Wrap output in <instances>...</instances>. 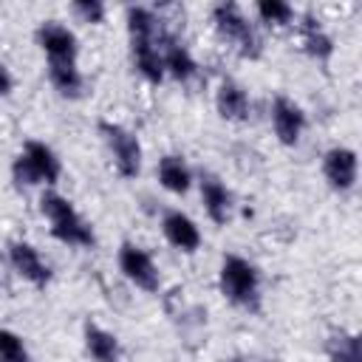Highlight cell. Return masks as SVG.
Listing matches in <instances>:
<instances>
[{"mask_svg": "<svg viewBox=\"0 0 362 362\" xmlns=\"http://www.w3.org/2000/svg\"><path fill=\"white\" fill-rule=\"evenodd\" d=\"M99 130H102L105 144H107V150H110V156H113L116 173H119L122 178H136V175L141 173V158H144L139 136H136L130 127H124V124H119V122H107V119L99 122Z\"/></svg>", "mask_w": 362, "mask_h": 362, "instance_id": "5", "label": "cell"}, {"mask_svg": "<svg viewBox=\"0 0 362 362\" xmlns=\"http://www.w3.org/2000/svg\"><path fill=\"white\" fill-rule=\"evenodd\" d=\"M218 288L238 308H246V311L260 308V272L255 269V263H249L240 255H223L221 257Z\"/></svg>", "mask_w": 362, "mask_h": 362, "instance_id": "3", "label": "cell"}, {"mask_svg": "<svg viewBox=\"0 0 362 362\" xmlns=\"http://www.w3.org/2000/svg\"><path fill=\"white\" fill-rule=\"evenodd\" d=\"M226 362H246V359H240V356H229Z\"/></svg>", "mask_w": 362, "mask_h": 362, "instance_id": "26", "label": "cell"}, {"mask_svg": "<svg viewBox=\"0 0 362 362\" xmlns=\"http://www.w3.org/2000/svg\"><path fill=\"white\" fill-rule=\"evenodd\" d=\"M215 110L226 122H249V116H252L249 90L235 79H221V85L215 90Z\"/></svg>", "mask_w": 362, "mask_h": 362, "instance_id": "13", "label": "cell"}, {"mask_svg": "<svg viewBox=\"0 0 362 362\" xmlns=\"http://www.w3.org/2000/svg\"><path fill=\"white\" fill-rule=\"evenodd\" d=\"M322 178L328 181V187L339 195L351 192L356 187V178H359V158H356V150L351 147H331L325 150L322 156Z\"/></svg>", "mask_w": 362, "mask_h": 362, "instance_id": "8", "label": "cell"}, {"mask_svg": "<svg viewBox=\"0 0 362 362\" xmlns=\"http://www.w3.org/2000/svg\"><path fill=\"white\" fill-rule=\"evenodd\" d=\"M116 263H119V272L124 274V280L133 283L136 288H141V291H147V294H156V291L161 288L158 266H156L153 255H150L147 249H141L139 243L124 240V243L119 246Z\"/></svg>", "mask_w": 362, "mask_h": 362, "instance_id": "6", "label": "cell"}, {"mask_svg": "<svg viewBox=\"0 0 362 362\" xmlns=\"http://www.w3.org/2000/svg\"><path fill=\"white\" fill-rule=\"evenodd\" d=\"M156 175H158V184L173 195H187L189 187H192V170L184 161V156H178V153L161 156L158 167H156Z\"/></svg>", "mask_w": 362, "mask_h": 362, "instance_id": "15", "label": "cell"}, {"mask_svg": "<svg viewBox=\"0 0 362 362\" xmlns=\"http://www.w3.org/2000/svg\"><path fill=\"white\" fill-rule=\"evenodd\" d=\"M71 11L82 23H93V25H99L105 20V14H107L105 3H99V0H76V3H71Z\"/></svg>", "mask_w": 362, "mask_h": 362, "instance_id": "24", "label": "cell"}, {"mask_svg": "<svg viewBox=\"0 0 362 362\" xmlns=\"http://www.w3.org/2000/svg\"><path fill=\"white\" fill-rule=\"evenodd\" d=\"M82 339H85V354L93 362H122V342L113 331L96 322H85Z\"/></svg>", "mask_w": 362, "mask_h": 362, "instance_id": "14", "label": "cell"}, {"mask_svg": "<svg viewBox=\"0 0 362 362\" xmlns=\"http://www.w3.org/2000/svg\"><path fill=\"white\" fill-rule=\"evenodd\" d=\"M300 34H303V51L320 62H328L331 54H334V40L331 34L320 25V20L314 17H305V23L300 25Z\"/></svg>", "mask_w": 362, "mask_h": 362, "instance_id": "20", "label": "cell"}, {"mask_svg": "<svg viewBox=\"0 0 362 362\" xmlns=\"http://www.w3.org/2000/svg\"><path fill=\"white\" fill-rule=\"evenodd\" d=\"M198 192H201V204H204V212L206 218L215 223V226H226L232 221V209H235V195L232 189L212 173H204L201 181H198Z\"/></svg>", "mask_w": 362, "mask_h": 362, "instance_id": "11", "label": "cell"}, {"mask_svg": "<svg viewBox=\"0 0 362 362\" xmlns=\"http://www.w3.org/2000/svg\"><path fill=\"white\" fill-rule=\"evenodd\" d=\"M40 212L51 226V235L74 249H90L96 243L93 226L79 215V209L57 189H42L40 195Z\"/></svg>", "mask_w": 362, "mask_h": 362, "instance_id": "1", "label": "cell"}, {"mask_svg": "<svg viewBox=\"0 0 362 362\" xmlns=\"http://www.w3.org/2000/svg\"><path fill=\"white\" fill-rule=\"evenodd\" d=\"M269 119H272V130L277 136L280 144L286 147H294L305 130V110L286 93H277L272 99V107H269Z\"/></svg>", "mask_w": 362, "mask_h": 362, "instance_id": "9", "label": "cell"}, {"mask_svg": "<svg viewBox=\"0 0 362 362\" xmlns=\"http://www.w3.org/2000/svg\"><path fill=\"white\" fill-rule=\"evenodd\" d=\"M11 90H14V76H11L8 65H6V62H0V99L11 96Z\"/></svg>", "mask_w": 362, "mask_h": 362, "instance_id": "25", "label": "cell"}, {"mask_svg": "<svg viewBox=\"0 0 362 362\" xmlns=\"http://www.w3.org/2000/svg\"><path fill=\"white\" fill-rule=\"evenodd\" d=\"M255 11H257L260 23H266L272 28H283V25H291L297 20L294 6H288L286 0H260L255 6Z\"/></svg>", "mask_w": 362, "mask_h": 362, "instance_id": "22", "label": "cell"}, {"mask_svg": "<svg viewBox=\"0 0 362 362\" xmlns=\"http://www.w3.org/2000/svg\"><path fill=\"white\" fill-rule=\"evenodd\" d=\"M161 57H164V74L173 76L175 82H189L198 74V62L189 54V48L175 42V40L161 42Z\"/></svg>", "mask_w": 362, "mask_h": 362, "instance_id": "17", "label": "cell"}, {"mask_svg": "<svg viewBox=\"0 0 362 362\" xmlns=\"http://www.w3.org/2000/svg\"><path fill=\"white\" fill-rule=\"evenodd\" d=\"M34 37H37V45L42 48V54H45V62H76L79 42H76V34L65 23L42 20L37 25Z\"/></svg>", "mask_w": 362, "mask_h": 362, "instance_id": "7", "label": "cell"}, {"mask_svg": "<svg viewBox=\"0 0 362 362\" xmlns=\"http://www.w3.org/2000/svg\"><path fill=\"white\" fill-rule=\"evenodd\" d=\"M127 20V37L130 42H147V40H161L158 37V17L147 6H127L124 11Z\"/></svg>", "mask_w": 362, "mask_h": 362, "instance_id": "19", "label": "cell"}, {"mask_svg": "<svg viewBox=\"0 0 362 362\" xmlns=\"http://www.w3.org/2000/svg\"><path fill=\"white\" fill-rule=\"evenodd\" d=\"M161 232H164V240H167L173 249L184 252V255H192V252L201 249V229H198V223H195L187 212H181V209H167V212L161 215Z\"/></svg>", "mask_w": 362, "mask_h": 362, "instance_id": "12", "label": "cell"}, {"mask_svg": "<svg viewBox=\"0 0 362 362\" xmlns=\"http://www.w3.org/2000/svg\"><path fill=\"white\" fill-rule=\"evenodd\" d=\"M130 57H133V68L150 82L158 85L167 74H164V57H161V40H147V42H130Z\"/></svg>", "mask_w": 362, "mask_h": 362, "instance_id": "16", "label": "cell"}, {"mask_svg": "<svg viewBox=\"0 0 362 362\" xmlns=\"http://www.w3.org/2000/svg\"><path fill=\"white\" fill-rule=\"evenodd\" d=\"M328 359L331 362H362V345L359 334L354 331H339L328 342Z\"/></svg>", "mask_w": 362, "mask_h": 362, "instance_id": "21", "label": "cell"}, {"mask_svg": "<svg viewBox=\"0 0 362 362\" xmlns=\"http://www.w3.org/2000/svg\"><path fill=\"white\" fill-rule=\"evenodd\" d=\"M212 23H215L218 34L240 51V57H249V59L260 57V37H257L255 25L249 23V17L243 14V8L238 3L223 0V3L212 6Z\"/></svg>", "mask_w": 362, "mask_h": 362, "instance_id": "4", "label": "cell"}, {"mask_svg": "<svg viewBox=\"0 0 362 362\" xmlns=\"http://www.w3.org/2000/svg\"><path fill=\"white\" fill-rule=\"evenodd\" d=\"M8 263L23 280H28L37 288H45L54 277V272L45 263V257L40 255V249L28 240H11L8 243Z\"/></svg>", "mask_w": 362, "mask_h": 362, "instance_id": "10", "label": "cell"}, {"mask_svg": "<svg viewBox=\"0 0 362 362\" xmlns=\"http://www.w3.org/2000/svg\"><path fill=\"white\" fill-rule=\"evenodd\" d=\"M0 362H31L25 339L17 331L3 328V325H0Z\"/></svg>", "mask_w": 362, "mask_h": 362, "instance_id": "23", "label": "cell"}, {"mask_svg": "<svg viewBox=\"0 0 362 362\" xmlns=\"http://www.w3.org/2000/svg\"><path fill=\"white\" fill-rule=\"evenodd\" d=\"M62 175V161L59 156L40 139H28L23 144V150L14 156L11 161V178L17 187H48L54 189V184Z\"/></svg>", "mask_w": 362, "mask_h": 362, "instance_id": "2", "label": "cell"}, {"mask_svg": "<svg viewBox=\"0 0 362 362\" xmlns=\"http://www.w3.org/2000/svg\"><path fill=\"white\" fill-rule=\"evenodd\" d=\"M45 71H48V82L59 96L79 99L85 93V76L76 62H45Z\"/></svg>", "mask_w": 362, "mask_h": 362, "instance_id": "18", "label": "cell"}]
</instances>
